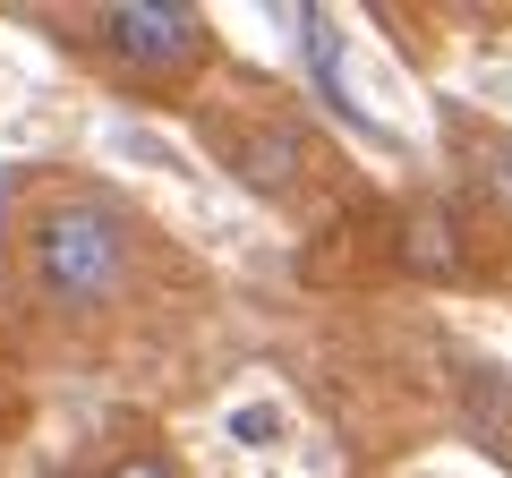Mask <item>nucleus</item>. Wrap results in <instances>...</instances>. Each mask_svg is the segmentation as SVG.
Returning a JSON list of instances; mask_svg holds the SVG:
<instances>
[{
	"mask_svg": "<svg viewBox=\"0 0 512 478\" xmlns=\"http://www.w3.org/2000/svg\"><path fill=\"white\" fill-rule=\"evenodd\" d=\"M137 265H146V231L103 188H69V197H52L26 222V282L69 316L120 308L137 291Z\"/></svg>",
	"mask_w": 512,
	"mask_h": 478,
	"instance_id": "f257e3e1",
	"label": "nucleus"
},
{
	"mask_svg": "<svg viewBox=\"0 0 512 478\" xmlns=\"http://www.w3.org/2000/svg\"><path fill=\"white\" fill-rule=\"evenodd\" d=\"M94 43L137 77H180L205 60V18L188 0H111L94 18Z\"/></svg>",
	"mask_w": 512,
	"mask_h": 478,
	"instance_id": "f03ea898",
	"label": "nucleus"
},
{
	"mask_svg": "<svg viewBox=\"0 0 512 478\" xmlns=\"http://www.w3.org/2000/svg\"><path fill=\"white\" fill-rule=\"evenodd\" d=\"M103 478H180V461H171L163 444H137V453H120Z\"/></svg>",
	"mask_w": 512,
	"mask_h": 478,
	"instance_id": "7ed1b4c3",
	"label": "nucleus"
},
{
	"mask_svg": "<svg viewBox=\"0 0 512 478\" xmlns=\"http://www.w3.org/2000/svg\"><path fill=\"white\" fill-rule=\"evenodd\" d=\"M231 436H239V444H282V410H274V402L231 410Z\"/></svg>",
	"mask_w": 512,
	"mask_h": 478,
	"instance_id": "20e7f679",
	"label": "nucleus"
}]
</instances>
